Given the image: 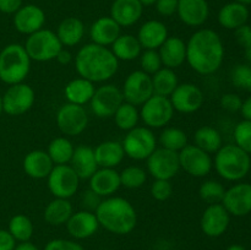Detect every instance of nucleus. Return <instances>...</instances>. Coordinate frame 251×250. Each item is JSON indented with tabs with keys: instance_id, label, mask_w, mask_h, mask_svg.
<instances>
[{
	"instance_id": "nucleus-49",
	"label": "nucleus",
	"mask_w": 251,
	"mask_h": 250,
	"mask_svg": "<svg viewBox=\"0 0 251 250\" xmlns=\"http://www.w3.org/2000/svg\"><path fill=\"white\" fill-rule=\"evenodd\" d=\"M100 201H102V198L98 196L96 193H93L91 189L83 191L82 195H81V206L86 211L95 212L98 206H100Z\"/></svg>"
},
{
	"instance_id": "nucleus-18",
	"label": "nucleus",
	"mask_w": 251,
	"mask_h": 250,
	"mask_svg": "<svg viewBox=\"0 0 251 250\" xmlns=\"http://www.w3.org/2000/svg\"><path fill=\"white\" fill-rule=\"evenodd\" d=\"M223 206L230 216L244 217L251 212V184L238 183L225 193Z\"/></svg>"
},
{
	"instance_id": "nucleus-29",
	"label": "nucleus",
	"mask_w": 251,
	"mask_h": 250,
	"mask_svg": "<svg viewBox=\"0 0 251 250\" xmlns=\"http://www.w3.org/2000/svg\"><path fill=\"white\" fill-rule=\"evenodd\" d=\"M69 164L76 172L81 180L90 179L92 174L98 169L95 151L92 147L86 146V145H80V146L75 147V151H74Z\"/></svg>"
},
{
	"instance_id": "nucleus-3",
	"label": "nucleus",
	"mask_w": 251,
	"mask_h": 250,
	"mask_svg": "<svg viewBox=\"0 0 251 250\" xmlns=\"http://www.w3.org/2000/svg\"><path fill=\"white\" fill-rule=\"evenodd\" d=\"M95 213L100 227L113 234H129L137 225L136 210L129 200L122 196L102 199Z\"/></svg>"
},
{
	"instance_id": "nucleus-4",
	"label": "nucleus",
	"mask_w": 251,
	"mask_h": 250,
	"mask_svg": "<svg viewBox=\"0 0 251 250\" xmlns=\"http://www.w3.org/2000/svg\"><path fill=\"white\" fill-rule=\"evenodd\" d=\"M213 167L218 175L225 180L239 181L250 172V154L235 144L223 145L216 152Z\"/></svg>"
},
{
	"instance_id": "nucleus-47",
	"label": "nucleus",
	"mask_w": 251,
	"mask_h": 250,
	"mask_svg": "<svg viewBox=\"0 0 251 250\" xmlns=\"http://www.w3.org/2000/svg\"><path fill=\"white\" fill-rule=\"evenodd\" d=\"M43 250H85L82 245L76 243L75 240L63 239V238H56V239L49 240L46 244Z\"/></svg>"
},
{
	"instance_id": "nucleus-22",
	"label": "nucleus",
	"mask_w": 251,
	"mask_h": 250,
	"mask_svg": "<svg viewBox=\"0 0 251 250\" xmlns=\"http://www.w3.org/2000/svg\"><path fill=\"white\" fill-rule=\"evenodd\" d=\"M144 14V5L139 0H114L109 16L120 27H131L140 21Z\"/></svg>"
},
{
	"instance_id": "nucleus-52",
	"label": "nucleus",
	"mask_w": 251,
	"mask_h": 250,
	"mask_svg": "<svg viewBox=\"0 0 251 250\" xmlns=\"http://www.w3.org/2000/svg\"><path fill=\"white\" fill-rule=\"evenodd\" d=\"M17 242L7 229L0 228V250H14Z\"/></svg>"
},
{
	"instance_id": "nucleus-14",
	"label": "nucleus",
	"mask_w": 251,
	"mask_h": 250,
	"mask_svg": "<svg viewBox=\"0 0 251 250\" xmlns=\"http://www.w3.org/2000/svg\"><path fill=\"white\" fill-rule=\"evenodd\" d=\"M124 102L123 92L115 85H102L96 88L90 105L93 114L98 118H110Z\"/></svg>"
},
{
	"instance_id": "nucleus-21",
	"label": "nucleus",
	"mask_w": 251,
	"mask_h": 250,
	"mask_svg": "<svg viewBox=\"0 0 251 250\" xmlns=\"http://www.w3.org/2000/svg\"><path fill=\"white\" fill-rule=\"evenodd\" d=\"M98 228H100V223L96 217V213L86 210L74 212L66 222L68 233L76 240L91 238L97 233Z\"/></svg>"
},
{
	"instance_id": "nucleus-28",
	"label": "nucleus",
	"mask_w": 251,
	"mask_h": 250,
	"mask_svg": "<svg viewBox=\"0 0 251 250\" xmlns=\"http://www.w3.org/2000/svg\"><path fill=\"white\" fill-rule=\"evenodd\" d=\"M98 168H115L123 162L125 157L122 142L108 140L100 142L93 149Z\"/></svg>"
},
{
	"instance_id": "nucleus-38",
	"label": "nucleus",
	"mask_w": 251,
	"mask_h": 250,
	"mask_svg": "<svg viewBox=\"0 0 251 250\" xmlns=\"http://www.w3.org/2000/svg\"><path fill=\"white\" fill-rule=\"evenodd\" d=\"M7 230L17 243L29 242L33 235V223L26 215L17 213L10 218Z\"/></svg>"
},
{
	"instance_id": "nucleus-2",
	"label": "nucleus",
	"mask_w": 251,
	"mask_h": 250,
	"mask_svg": "<svg viewBox=\"0 0 251 250\" xmlns=\"http://www.w3.org/2000/svg\"><path fill=\"white\" fill-rule=\"evenodd\" d=\"M75 69L80 77L93 83H102L115 76L119 70V60L110 48L91 42L78 49Z\"/></svg>"
},
{
	"instance_id": "nucleus-20",
	"label": "nucleus",
	"mask_w": 251,
	"mask_h": 250,
	"mask_svg": "<svg viewBox=\"0 0 251 250\" xmlns=\"http://www.w3.org/2000/svg\"><path fill=\"white\" fill-rule=\"evenodd\" d=\"M176 15L186 26L200 27L208 20L210 5L207 0H179Z\"/></svg>"
},
{
	"instance_id": "nucleus-13",
	"label": "nucleus",
	"mask_w": 251,
	"mask_h": 250,
	"mask_svg": "<svg viewBox=\"0 0 251 250\" xmlns=\"http://www.w3.org/2000/svg\"><path fill=\"white\" fill-rule=\"evenodd\" d=\"M180 169L191 176L202 178L206 176L213 168V159L210 153L205 152L196 145H186L178 152Z\"/></svg>"
},
{
	"instance_id": "nucleus-9",
	"label": "nucleus",
	"mask_w": 251,
	"mask_h": 250,
	"mask_svg": "<svg viewBox=\"0 0 251 250\" xmlns=\"http://www.w3.org/2000/svg\"><path fill=\"white\" fill-rule=\"evenodd\" d=\"M34 100L36 93L31 86L25 82L11 85L1 96L2 112L10 117H19L33 107Z\"/></svg>"
},
{
	"instance_id": "nucleus-35",
	"label": "nucleus",
	"mask_w": 251,
	"mask_h": 250,
	"mask_svg": "<svg viewBox=\"0 0 251 250\" xmlns=\"http://www.w3.org/2000/svg\"><path fill=\"white\" fill-rule=\"evenodd\" d=\"M194 145L207 153H216L223 146L222 135L216 127L205 125L199 127L194 134Z\"/></svg>"
},
{
	"instance_id": "nucleus-27",
	"label": "nucleus",
	"mask_w": 251,
	"mask_h": 250,
	"mask_svg": "<svg viewBox=\"0 0 251 250\" xmlns=\"http://www.w3.org/2000/svg\"><path fill=\"white\" fill-rule=\"evenodd\" d=\"M164 68L178 69L186 61V43L180 37H168L158 49Z\"/></svg>"
},
{
	"instance_id": "nucleus-59",
	"label": "nucleus",
	"mask_w": 251,
	"mask_h": 250,
	"mask_svg": "<svg viewBox=\"0 0 251 250\" xmlns=\"http://www.w3.org/2000/svg\"><path fill=\"white\" fill-rule=\"evenodd\" d=\"M140 2H141L144 6H151V5H154L156 4L157 0H139Z\"/></svg>"
},
{
	"instance_id": "nucleus-37",
	"label": "nucleus",
	"mask_w": 251,
	"mask_h": 250,
	"mask_svg": "<svg viewBox=\"0 0 251 250\" xmlns=\"http://www.w3.org/2000/svg\"><path fill=\"white\" fill-rule=\"evenodd\" d=\"M75 147L73 142L66 136H59L51 140L48 145V154L53 163L55 164H69L73 157Z\"/></svg>"
},
{
	"instance_id": "nucleus-33",
	"label": "nucleus",
	"mask_w": 251,
	"mask_h": 250,
	"mask_svg": "<svg viewBox=\"0 0 251 250\" xmlns=\"http://www.w3.org/2000/svg\"><path fill=\"white\" fill-rule=\"evenodd\" d=\"M110 50L119 61H131L139 58L142 53V47L136 36L120 34L110 46Z\"/></svg>"
},
{
	"instance_id": "nucleus-60",
	"label": "nucleus",
	"mask_w": 251,
	"mask_h": 250,
	"mask_svg": "<svg viewBox=\"0 0 251 250\" xmlns=\"http://www.w3.org/2000/svg\"><path fill=\"white\" fill-rule=\"evenodd\" d=\"M234 1L240 2V4H244V5H251V0H234Z\"/></svg>"
},
{
	"instance_id": "nucleus-16",
	"label": "nucleus",
	"mask_w": 251,
	"mask_h": 250,
	"mask_svg": "<svg viewBox=\"0 0 251 250\" xmlns=\"http://www.w3.org/2000/svg\"><path fill=\"white\" fill-rule=\"evenodd\" d=\"M174 110L183 114H191L200 109L205 102L202 90L194 83H179L169 96Z\"/></svg>"
},
{
	"instance_id": "nucleus-12",
	"label": "nucleus",
	"mask_w": 251,
	"mask_h": 250,
	"mask_svg": "<svg viewBox=\"0 0 251 250\" xmlns=\"http://www.w3.org/2000/svg\"><path fill=\"white\" fill-rule=\"evenodd\" d=\"M123 97L127 103L142 105L151 96H153L152 76L142 70H135L127 75L122 88Z\"/></svg>"
},
{
	"instance_id": "nucleus-48",
	"label": "nucleus",
	"mask_w": 251,
	"mask_h": 250,
	"mask_svg": "<svg viewBox=\"0 0 251 250\" xmlns=\"http://www.w3.org/2000/svg\"><path fill=\"white\" fill-rule=\"evenodd\" d=\"M243 100L237 95V93H226L221 97V107L225 110L230 113L240 112Z\"/></svg>"
},
{
	"instance_id": "nucleus-24",
	"label": "nucleus",
	"mask_w": 251,
	"mask_h": 250,
	"mask_svg": "<svg viewBox=\"0 0 251 250\" xmlns=\"http://www.w3.org/2000/svg\"><path fill=\"white\" fill-rule=\"evenodd\" d=\"M136 37L142 49L158 50L162 44L167 41L169 33L168 28L163 22L158 20H149L141 25Z\"/></svg>"
},
{
	"instance_id": "nucleus-58",
	"label": "nucleus",
	"mask_w": 251,
	"mask_h": 250,
	"mask_svg": "<svg viewBox=\"0 0 251 250\" xmlns=\"http://www.w3.org/2000/svg\"><path fill=\"white\" fill-rule=\"evenodd\" d=\"M244 50H245V58H247L249 65H251V46L248 47V48H245Z\"/></svg>"
},
{
	"instance_id": "nucleus-32",
	"label": "nucleus",
	"mask_w": 251,
	"mask_h": 250,
	"mask_svg": "<svg viewBox=\"0 0 251 250\" xmlns=\"http://www.w3.org/2000/svg\"><path fill=\"white\" fill-rule=\"evenodd\" d=\"M85 25L77 17H66L59 24L56 28V36L63 47H75L85 37Z\"/></svg>"
},
{
	"instance_id": "nucleus-54",
	"label": "nucleus",
	"mask_w": 251,
	"mask_h": 250,
	"mask_svg": "<svg viewBox=\"0 0 251 250\" xmlns=\"http://www.w3.org/2000/svg\"><path fill=\"white\" fill-rule=\"evenodd\" d=\"M55 59L58 60L59 64H61V65H68V64H70L71 61H73V54H71L68 49L63 48L59 51V54L56 55Z\"/></svg>"
},
{
	"instance_id": "nucleus-1",
	"label": "nucleus",
	"mask_w": 251,
	"mask_h": 250,
	"mask_svg": "<svg viewBox=\"0 0 251 250\" xmlns=\"http://www.w3.org/2000/svg\"><path fill=\"white\" fill-rule=\"evenodd\" d=\"M223 60V41L213 29H198L186 42V63L199 75H212L222 66Z\"/></svg>"
},
{
	"instance_id": "nucleus-36",
	"label": "nucleus",
	"mask_w": 251,
	"mask_h": 250,
	"mask_svg": "<svg viewBox=\"0 0 251 250\" xmlns=\"http://www.w3.org/2000/svg\"><path fill=\"white\" fill-rule=\"evenodd\" d=\"M152 85H153L154 95L169 97L179 85L178 76L173 69L163 66L152 75Z\"/></svg>"
},
{
	"instance_id": "nucleus-39",
	"label": "nucleus",
	"mask_w": 251,
	"mask_h": 250,
	"mask_svg": "<svg viewBox=\"0 0 251 250\" xmlns=\"http://www.w3.org/2000/svg\"><path fill=\"white\" fill-rule=\"evenodd\" d=\"M113 117H114L115 124L120 130L130 131L137 126V123L140 120V110L137 109L136 105L124 100Z\"/></svg>"
},
{
	"instance_id": "nucleus-46",
	"label": "nucleus",
	"mask_w": 251,
	"mask_h": 250,
	"mask_svg": "<svg viewBox=\"0 0 251 250\" xmlns=\"http://www.w3.org/2000/svg\"><path fill=\"white\" fill-rule=\"evenodd\" d=\"M151 195L157 201H166L173 194V185L171 180L166 179H154L151 185Z\"/></svg>"
},
{
	"instance_id": "nucleus-45",
	"label": "nucleus",
	"mask_w": 251,
	"mask_h": 250,
	"mask_svg": "<svg viewBox=\"0 0 251 250\" xmlns=\"http://www.w3.org/2000/svg\"><path fill=\"white\" fill-rule=\"evenodd\" d=\"M234 141L237 146L251 154V120H243L234 127Z\"/></svg>"
},
{
	"instance_id": "nucleus-23",
	"label": "nucleus",
	"mask_w": 251,
	"mask_h": 250,
	"mask_svg": "<svg viewBox=\"0 0 251 250\" xmlns=\"http://www.w3.org/2000/svg\"><path fill=\"white\" fill-rule=\"evenodd\" d=\"M88 181L91 190L102 199L113 196L122 186L120 175L115 168H98Z\"/></svg>"
},
{
	"instance_id": "nucleus-8",
	"label": "nucleus",
	"mask_w": 251,
	"mask_h": 250,
	"mask_svg": "<svg viewBox=\"0 0 251 250\" xmlns=\"http://www.w3.org/2000/svg\"><path fill=\"white\" fill-rule=\"evenodd\" d=\"M174 112L169 97L153 95L141 105L140 119L150 129H162L171 123Z\"/></svg>"
},
{
	"instance_id": "nucleus-56",
	"label": "nucleus",
	"mask_w": 251,
	"mask_h": 250,
	"mask_svg": "<svg viewBox=\"0 0 251 250\" xmlns=\"http://www.w3.org/2000/svg\"><path fill=\"white\" fill-rule=\"evenodd\" d=\"M14 250H39V248L37 245H34L31 242H25V243H19L16 244Z\"/></svg>"
},
{
	"instance_id": "nucleus-6",
	"label": "nucleus",
	"mask_w": 251,
	"mask_h": 250,
	"mask_svg": "<svg viewBox=\"0 0 251 250\" xmlns=\"http://www.w3.org/2000/svg\"><path fill=\"white\" fill-rule=\"evenodd\" d=\"M24 47L31 60L39 63L54 60L64 48L55 32L47 28H42L27 36Z\"/></svg>"
},
{
	"instance_id": "nucleus-41",
	"label": "nucleus",
	"mask_w": 251,
	"mask_h": 250,
	"mask_svg": "<svg viewBox=\"0 0 251 250\" xmlns=\"http://www.w3.org/2000/svg\"><path fill=\"white\" fill-rule=\"evenodd\" d=\"M122 186L126 189H139L146 183L147 172L139 166H129L119 173Z\"/></svg>"
},
{
	"instance_id": "nucleus-7",
	"label": "nucleus",
	"mask_w": 251,
	"mask_h": 250,
	"mask_svg": "<svg viewBox=\"0 0 251 250\" xmlns=\"http://www.w3.org/2000/svg\"><path fill=\"white\" fill-rule=\"evenodd\" d=\"M122 145L125 156L135 161H144L157 149V139L150 127L136 126L127 131Z\"/></svg>"
},
{
	"instance_id": "nucleus-17",
	"label": "nucleus",
	"mask_w": 251,
	"mask_h": 250,
	"mask_svg": "<svg viewBox=\"0 0 251 250\" xmlns=\"http://www.w3.org/2000/svg\"><path fill=\"white\" fill-rule=\"evenodd\" d=\"M230 223V215L222 203H211L201 216L200 225L203 234L210 238H218L227 232Z\"/></svg>"
},
{
	"instance_id": "nucleus-30",
	"label": "nucleus",
	"mask_w": 251,
	"mask_h": 250,
	"mask_svg": "<svg viewBox=\"0 0 251 250\" xmlns=\"http://www.w3.org/2000/svg\"><path fill=\"white\" fill-rule=\"evenodd\" d=\"M249 15L250 12L247 5L237 1L227 2L218 11V24L223 28L234 31L238 27L247 24L248 20H249Z\"/></svg>"
},
{
	"instance_id": "nucleus-43",
	"label": "nucleus",
	"mask_w": 251,
	"mask_h": 250,
	"mask_svg": "<svg viewBox=\"0 0 251 250\" xmlns=\"http://www.w3.org/2000/svg\"><path fill=\"white\" fill-rule=\"evenodd\" d=\"M230 80L237 88L251 93V65L239 64L235 66L230 74Z\"/></svg>"
},
{
	"instance_id": "nucleus-25",
	"label": "nucleus",
	"mask_w": 251,
	"mask_h": 250,
	"mask_svg": "<svg viewBox=\"0 0 251 250\" xmlns=\"http://www.w3.org/2000/svg\"><path fill=\"white\" fill-rule=\"evenodd\" d=\"M55 164L49 157L48 152L43 150H33L25 156L22 167L29 178L47 179Z\"/></svg>"
},
{
	"instance_id": "nucleus-55",
	"label": "nucleus",
	"mask_w": 251,
	"mask_h": 250,
	"mask_svg": "<svg viewBox=\"0 0 251 250\" xmlns=\"http://www.w3.org/2000/svg\"><path fill=\"white\" fill-rule=\"evenodd\" d=\"M240 113H242L244 120H251V96H249L245 100H243Z\"/></svg>"
},
{
	"instance_id": "nucleus-5",
	"label": "nucleus",
	"mask_w": 251,
	"mask_h": 250,
	"mask_svg": "<svg viewBox=\"0 0 251 250\" xmlns=\"http://www.w3.org/2000/svg\"><path fill=\"white\" fill-rule=\"evenodd\" d=\"M31 58L20 43H10L0 50V81L16 85L26 80L31 70Z\"/></svg>"
},
{
	"instance_id": "nucleus-51",
	"label": "nucleus",
	"mask_w": 251,
	"mask_h": 250,
	"mask_svg": "<svg viewBox=\"0 0 251 250\" xmlns=\"http://www.w3.org/2000/svg\"><path fill=\"white\" fill-rule=\"evenodd\" d=\"M234 36L237 39L238 44L243 48H248L251 46V26L250 25L245 24L243 26L238 27L237 29H234Z\"/></svg>"
},
{
	"instance_id": "nucleus-42",
	"label": "nucleus",
	"mask_w": 251,
	"mask_h": 250,
	"mask_svg": "<svg viewBox=\"0 0 251 250\" xmlns=\"http://www.w3.org/2000/svg\"><path fill=\"white\" fill-rule=\"evenodd\" d=\"M226 189L220 181L210 180L203 181L202 184L199 188V195L202 199L205 202H207L208 205L211 203H221L223 200V196H225Z\"/></svg>"
},
{
	"instance_id": "nucleus-61",
	"label": "nucleus",
	"mask_w": 251,
	"mask_h": 250,
	"mask_svg": "<svg viewBox=\"0 0 251 250\" xmlns=\"http://www.w3.org/2000/svg\"><path fill=\"white\" fill-rule=\"evenodd\" d=\"M2 113V107H1V96H0V115Z\"/></svg>"
},
{
	"instance_id": "nucleus-34",
	"label": "nucleus",
	"mask_w": 251,
	"mask_h": 250,
	"mask_svg": "<svg viewBox=\"0 0 251 250\" xmlns=\"http://www.w3.org/2000/svg\"><path fill=\"white\" fill-rule=\"evenodd\" d=\"M73 213L74 208L69 199L54 198L44 208L43 217L48 225H66Z\"/></svg>"
},
{
	"instance_id": "nucleus-11",
	"label": "nucleus",
	"mask_w": 251,
	"mask_h": 250,
	"mask_svg": "<svg viewBox=\"0 0 251 250\" xmlns=\"http://www.w3.org/2000/svg\"><path fill=\"white\" fill-rule=\"evenodd\" d=\"M58 129L66 136L82 134L88 125V114L83 105L65 103L56 112Z\"/></svg>"
},
{
	"instance_id": "nucleus-31",
	"label": "nucleus",
	"mask_w": 251,
	"mask_h": 250,
	"mask_svg": "<svg viewBox=\"0 0 251 250\" xmlns=\"http://www.w3.org/2000/svg\"><path fill=\"white\" fill-rule=\"evenodd\" d=\"M95 83L83 77H76L66 83L65 88H64V96H65L68 103L85 105L86 103L91 102L93 95H95Z\"/></svg>"
},
{
	"instance_id": "nucleus-10",
	"label": "nucleus",
	"mask_w": 251,
	"mask_h": 250,
	"mask_svg": "<svg viewBox=\"0 0 251 250\" xmlns=\"http://www.w3.org/2000/svg\"><path fill=\"white\" fill-rule=\"evenodd\" d=\"M80 180L70 164H56L47 178V184L54 198L70 199L77 193Z\"/></svg>"
},
{
	"instance_id": "nucleus-53",
	"label": "nucleus",
	"mask_w": 251,
	"mask_h": 250,
	"mask_svg": "<svg viewBox=\"0 0 251 250\" xmlns=\"http://www.w3.org/2000/svg\"><path fill=\"white\" fill-rule=\"evenodd\" d=\"M22 5V0H0V12L5 15H14Z\"/></svg>"
},
{
	"instance_id": "nucleus-44",
	"label": "nucleus",
	"mask_w": 251,
	"mask_h": 250,
	"mask_svg": "<svg viewBox=\"0 0 251 250\" xmlns=\"http://www.w3.org/2000/svg\"><path fill=\"white\" fill-rule=\"evenodd\" d=\"M140 66L144 73L149 74V75H153L161 68L162 65L161 56H159L158 50H153V49H145L141 54H140Z\"/></svg>"
},
{
	"instance_id": "nucleus-15",
	"label": "nucleus",
	"mask_w": 251,
	"mask_h": 250,
	"mask_svg": "<svg viewBox=\"0 0 251 250\" xmlns=\"http://www.w3.org/2000/svg\"><path fill=\"white\" fill-rule=\"evenodd\" d=\"M147 172L154 179H166L171 180L180 171L178 152L157 147L153 153L146 159Z\"/></svg>"
},
{
	"instance_id": "nucleus-57",
	"label": "nucleus",
	"mask_w": 251,
	"mask_h": 250,
	"mask_svg": "<svg viewBox=\"0 0 251 250\" xmlns=\"http://www.w3.org/2000/svg\"><path fill=\"white\" fill-rule=\"evenodd\" d=\"M227 250H248V249L240 244H233V245H229V247L227 248Z\"/></svg>"
},
{
	"instance_id": "nucleus-19",
	"label": "nucleus",
	"mask_w": 251,
	"mask_h": 250,
	"mask_svg": "<svg viewBox=\"0 0 251 250\" xmlns=\"http://www.w3.org/2000/svg\"><path fill=\"white\" fill-rule=\"evenodd\" d=\"M46 20V12L42 7L34 4H26L22 5L15 12L12 17V24L19 33L29 36L43 28Z\"/></svg>"
},
{
	"instance_id": "nucleus-40",
	"label": "nucleus",
	"mask_w": 251,
	"mask_h": 250,
	"mask_svg": "<svg viewBox=\"0 0 251 250\" xmlns=\"http://www.w3.org/2000/svg\"><path fill=\"white\" fill-rule=\"evenodd\" d=\"M159 144L163 149L179 152L188 145V135L179 127H166L159 135Z\"/></svg>"
},
{
	"instance_id": "nucleus-26",
	"label": "nucleus",
	"mask_w": 251,
	"mask_h": 250,
	"mask_svg": "<svg viewBox=\"0 0 251 250\" xmlns=\"http://www.w3.org/2000/svg\"><path fill=\"white\" fill-rule=\"evenodd\" d=\"M120 34H122V27L110 16L100 17L91 25L90 38L92 43L110 47Z\"/></svg>"
},
{
	"instance_id": "nucleus-50",
	"label": "nucleus",
	"mask_w": 251,
	"mask_h": 250,
	"mask_svg": "<svg viewBox=\"0 0 251 250\" xmlns=\"http://www.w3.org/2000/svg\"><path fill=\"white\" fill-rule=\"evenodd\" d=\"M179 0H157L156 1V10L161 16L169 17L176 14L178 9Z\"/></svg>"
}]
</instances>
